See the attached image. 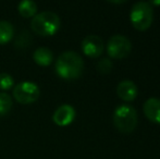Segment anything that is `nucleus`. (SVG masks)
I'll return each instance as SVG.
<instances>
[{
    "label": "nucleus",
    "instance_id": "f8f14e48",
    "mask_svg": "<svg viewBox=\"0 0 160 159\" xmlns=\"http://www.w3.org/2000/svg\"><path fill=\"white\" fill-rule=\"evenodd\" d=\"M18 10L23 17H34L37 12V4L32 0H24L19 3Z\"/></svg>",
    "mask_w": 160,
    "mask_h": 159
},
{
    "label": "nucleus",
    "instance_id": "423d86ee",
    "mask_svg": "<svg viewBox=\"0 0 160 159\" xmlns=\"http://www.w3.org/2000/svg\"><path fill=\"white\" fill-rule=\"evenodd\" d=\"M132 50V44L128 37L123 35H113L107 44V52L113 59H123L128 57Z\"/></svg>",
    "mask_w": 160,
    "mask_h": 159
},
{
    "label": "nucleus",
    "instance_id": "9d476101",
    "mask_svg": "<svg viewBox=\"0 0 160 159\" xmlns=\"http://www.w3.org/2000/svg\"><path fill=\"white\" fill-rule=\"evenodd\" d=\"M143 110L148 120L160 124V99L158 98L147 99L144 104Z\"/></svg>",
    "mask_w": 160,
    "mask_h": 159
},
{
    "label": "nucleus",
    "instance_id": "6e6552de",
    "mask_svg": "<svg viewBox=\"0 0 160 159\" xmlns=\"http://www.w3.org/2000/svg\"><path fill=\"white\" fill-rule=\"evenodd\" d=\"M75 118V109L71 105H61L52 116V120L59 127H67L71 124Z\"/></svg>",
    "mask_w": 160,
    "mask_h": 159
},
{
    "label": "nucleus",
    "instance_id": "ddd939ff",
    "mask_svg": "<svg viewBox=\"0 0 160 159\" xmlns=\"http://www.w3.org/2000/svg\"><path fill=\"white\" fill-rule=\"evenodd\" d=\"M14 28L8 21H0V45H6L13 38Z\"/></svg>",
    "mask_w": 160,
    "mask_h": 159
},
{
    "label": "nucleus",
    "instance_id": "2eb2a0df",
    "mask_svg": "<svg viewBox=\"0 0 160 159\" xmlns=\"http://www.w3.org/2000/svg\"><path fill=\"white\" fill-rule=\"evenodd\" d=\"M14 85L13 77L8 73H0V89L1 91H8L12 88Z\"/></svg>",
    "mask_w": 160,
    "mask_h": 159
},
{
    "label": "nucleus",
    "instance_id": "f3484780",
    "mask_svg": "<svg viewBox=\"0 0 160 159\" xmlns=\"http://www.w3.org/2000/svg\"><path fill=\"white\" fill-rule=\"evenodd\" d=\"M111 69H112V63L107 58L101 59L100 61L97 63V70H98V72L102 73V74H108V73L111 71Z\"/></svg>",
    "mask_w": 160,
    "mask_h": 159
},
{
    "label": "nucleus",
    "instance_id": "1a4fd4ad",
    "mask_svg": "<svg viewBox=\"0 0 160 159\" xmlns=\"http://www.w3.org/2000/svg\"><path fill=\"white\" fill-rule=\"evenodd\" d=\"M117 94L124 102H133L137 97V86L132 81L124 80L117 86Z\"/></svg>",
    "mask_w": 160,
    "mask_h": 159
},
{
    "label": "nucleus",
    "instance_id": "7ed1b4c3",
    "mask_svg": "<svg viewBox=\"0 0 160 159\" xmlns=\"http://www.w3.org/2000/svg\"><path fill=\"white\" fill-rule=\"evenodd\" d=\"M113 123L122 133H131L137 125V112L134 107L127 104L118 106L113 113Z\"/></svg>",
    "mask_w": 160,
    "mask_h": 159
},
{
    "label": "nucleus",
    "instance_id": "39448f33",
    "mask_svg": "<svg viewBox=\"0 0 160 159\" xmlns=\"http://www.w3.org/2000/svg\"><path fill=\"white\" fill-rule=\"evenodd\" d=\"M39 88L37 84L33 82H22L19 83L13 88V97L18 102L22 105L33 104L39 97Z\"/></svg>",
    "mask_w": 160,
    "mask_h": 159
},
{
    "label": "nucleus",
    "instance_id": "dca6fc26",
    "mask_svg": "<svg viewBox=\"0 0 160 159\" xmlns=\"http://www.w3.org/2000/svg\"><path fill=\"white\" fill-rule=\"evenodd\" d=\"M31 40H32L31 34L28 32H26V31H24V32H22L21 35H19L17 42H15V46L19 47V48H24V47L30 45Z\"/></svg>",
    "mask_w": 160,
    "mask_h": 159
},
{
    "label": "nucleus",
    "instance_id": "20e7f679",
    "mask_svg": "<svg viewBox=\"0 0 160 159\" xmlns=\"http://www.w3.org/2000/svg\"><path fill=\"white\" fill-rule=\"evenodd\" d=\"M131 23L137 31H146L154 20V10L149 2L139 1L133 4L130 14Z\"/></svg>",
    "mask_w": 160,
    "mask_h": 159
},
{
    "label": "nucleus",
    "instance_id": "f257e3e1",
    "mask_svg": "<svg viewBox=\"0 0 160 159\" xmlns=\"http://www.w3.org/2000/svg\"><path fill=\"white\" fill-rule=\"evenodd\" d=\"M56 72L64 80H76L82 75L84 61L78 52L68 50L62 52L55 64Z\"/></svg>",
    "mask_w": 160,
    "mask_h": 159
},
{
    "label": "nucleus",
    "instance_id": "f03ea898",
    "mask_svg": "<svg viewBox=\"0 0 160 159\" xmlns=\"http://www.w3.org/2000/svg\"><path fill=\"white\" fill-rule=\"evenodd\" d=\"M31 27L40 36H52L60 28V17L51 11L38 13L33 17Z\"/></svg>",
    "mask_w": 160,
    "mask_h": 159
},
{
    "label": "nucleus",
    "instance_id": "0eeeda50",
    "mask_svg": "<svg viewBox=\"0 0 160 159\" xmlns=\"http://www.w3.org/2000/svg\"><path fill=\"white\" fill-rule=\"evenodd\" d=\"M82 50L87 57L98 58L103 51V42L97 35H88L82 42Z\"/></svg>",
    "mask_w": 160,
    "mask_h": 159
},
{
    "label": "nucleus",
    "instance_id": "9b49d317",
    "mask_svg": "<svg viewBox=\"0 0 160 159\" xmlns=\"http://www.w3.org/2000/svg\"><path fill=\"white\" fill-rule=\"evenodd\" d=\"M33 59L38 66L48 67L52 63L53 61V53L47 47H40L36 49L33 53Z\"/></svg>",
    "mask_w": 160,
    "mask_h": 159
},
{
    "label": "nucleus",
    "instance_id": "4468645a",
    "mask_svg": "<svg viewBox=\"0 0 160 159\" xmlns=\"http://www.w3.org/2000/svg\"><path fill=\"white\" fill-rule=\"evenodd\" d=\"M12 108V99L7 93H0V117L8 115Z\"/></svg>",
    "mask_w": 160,
    "mask_h": 159
},
{
    "label": "nucleus",
    "instance_id": "a211bd4d",
    "mask_svg": "<svg viewBox=\"0 0 160 159\" xmlns=\"http://www.w3.org/2000/svg\"><path fill=\"white\" fill-rule=\"evenodd\" d=\"M150 4H160V1H152L149 2Z\"/></svg>",
    "mask_w": 160,
    "mask_h": 159
}]
</instances>
